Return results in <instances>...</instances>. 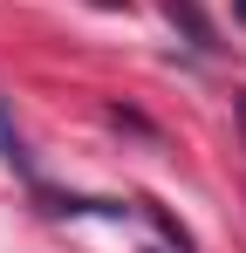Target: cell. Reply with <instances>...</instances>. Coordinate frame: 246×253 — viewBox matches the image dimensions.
I'll list each match as a JSON object with an SVG mask.
<instances>
[{
    "instance_id": "1",
    "label": "cell",
    "mask_w": 246,
    "mask_h": 253,
    "mask_svg": "<svg viewBox=\"0 0 246 253\" xmlns=\"http://www.w3.org/2000/svg\"><path fill=\"white\" fill-rule=\"evenodd\" d=\"M164 14H171V28H185V42H192V48H205V55L219 48V28L205 21L199 0H164Z\"/></svg>"
},
{
    "instance_id": "2",
    "label": "cell",
    "mask_w": 246,
    "mask_h": 253,
    "mask_svg": "<svg viewBox=\"0 0 246 253\" xmlns=\"http://www.w3.org/2000/svg\"><path fill=\"white\" fill-rule=\"evenodd\" d=\"M0 158L21 171V178H35V158H28V144H21V130H14V117L0 110Z\"/></svg>"
},
{
    "instance_id": "3",
    "label": "cell",
    "mask_w": 246,
    "mask_h": 253,
    "mask_svg": "<svg viewBox=\"0 0 246 253\" xmlns=\"http://www.w3.org/2000/svg\"><path fill=\"white\" fill-rule=\"evenodd\" d=\"M144 212H151V226H158V233H164V240H171L178 253H192V233H185V226H178V219H171L164 206H144Z\"/></svg>"
},
{
    "instance_id": "4",
    "label": "cell",
    "mask_w": 246,
    "mask_h": 253,
    "mask_svg": "<svg viewBox=\"0 0 246 253\" xmlns=\"http://www.w3.org/2000/svg\"><path fill=\"white\" fill-rule=\"evenodd\" d=\"M96 7H130V0H96Z\"/></svg>"
},
{
    "instance_id": "5",
    "label": "cell",
    "mask_w": 246,
    "mask_h": 253,
    "mask_svg": "<svg viewBox=\"0 0 246 253\" xmlns=\"http://www.w3.org/2000/svg\"><path fill=\"white\" fill-rule=\"evenodd\" d=\"M240 124H246V96H240Z\"/></svg>"
}]
</instances>
